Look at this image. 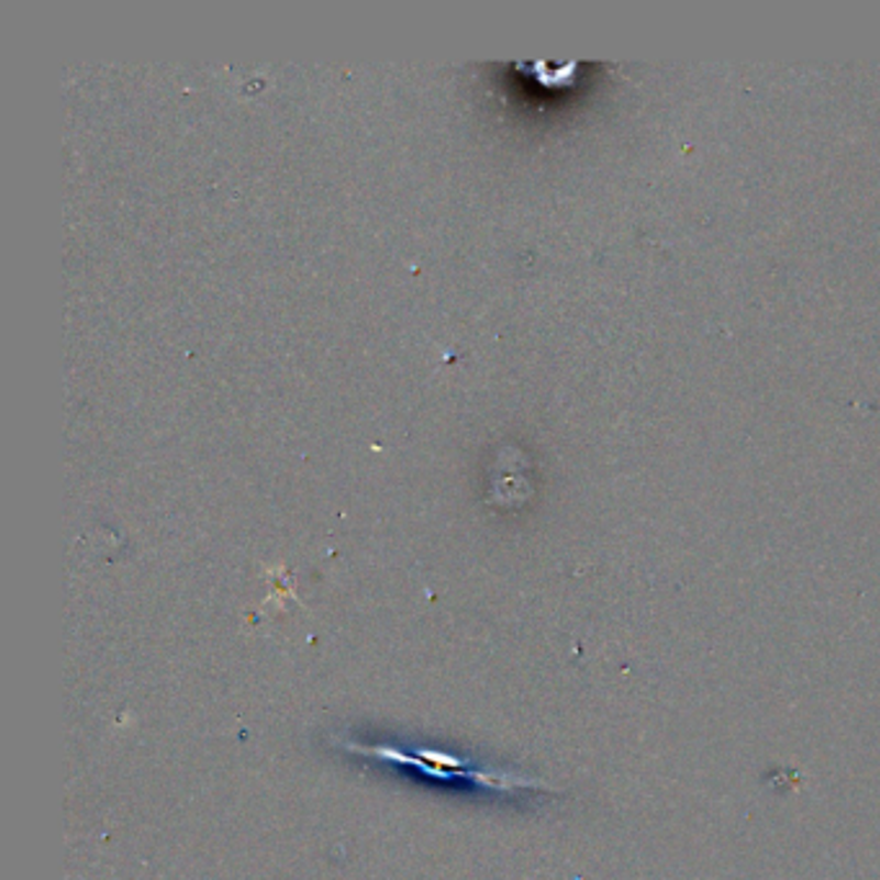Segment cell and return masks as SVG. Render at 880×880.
<instances>
[{
	"mask_svg": "<svg viewBox=\"0 0 880 880\" xmlns=\"http://www.w3.org/2000/svg\"><path fill=\"white\" fill-rule=\"evenodd\" d=\"M346 749L367 754V757H375L380 761H390V765H405L421 769V772H426L428 778L436 780H468L472 786H483L493 790H512L527 786V782L514 780L512 775H501L493 772V769L478 767L472 765L470 759H460L455 757V754H442L428 749H398V746H357V744H346Z\"/></svg>",
	"mask_w": 880,
	"mask_h": 880,
	"instance_id": "obj_1",
	"label": "cell"
}]
</instances>
